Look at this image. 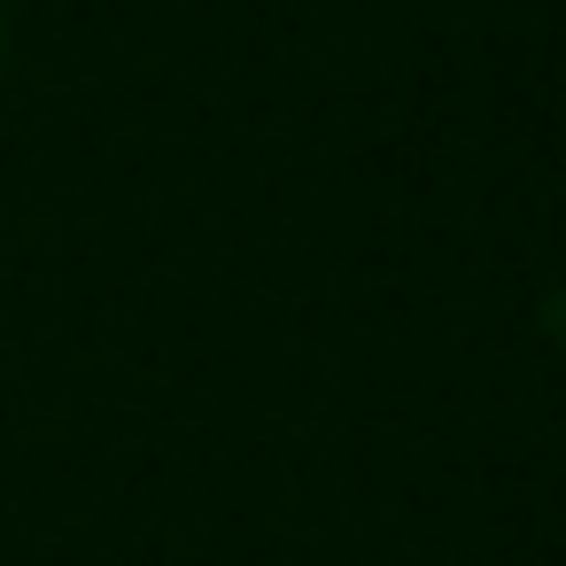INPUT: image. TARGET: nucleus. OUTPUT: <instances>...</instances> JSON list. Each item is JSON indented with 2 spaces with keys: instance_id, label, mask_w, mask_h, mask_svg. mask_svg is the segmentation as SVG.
<instances>
[{
  "instance_id": "obj_1",
  "label": "nucleus",
  "mask_w": 566,
  "mask_h": 566,
  "mask_svg": "<svg viewBox=\"0 0 566 566\" xmlns=\"http://www.w3.org/2000/svg\"><path fill=\"white\" fill-rule=\"evenodd\" d=\"M0 55H9V17H0Z\"/></svg>"
}]
</instances>
